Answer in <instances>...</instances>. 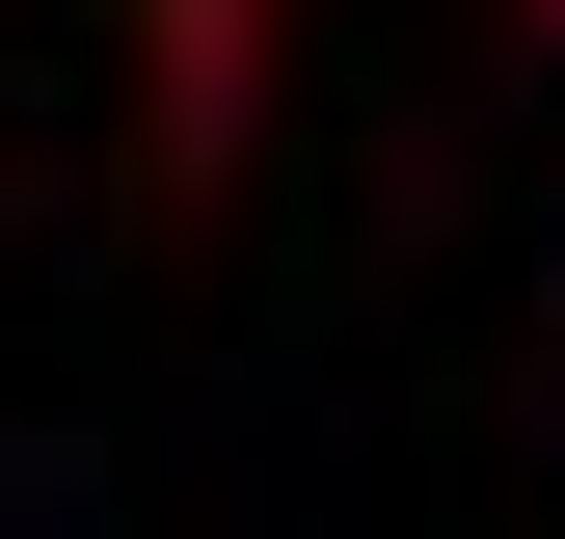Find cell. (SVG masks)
<instances>
[{
	"instance_id": "1",
	"label": "cell",
	"mask_w": 565,
	"mask_h": 539,
	"mask_svg": "<svg viewBox=\"0 0 565 539\" xmlns=\"http://www.w3.org/2000/svg\"><path fill=\"white\" fill-rule=\"evenodd\" d=\"M269 28H297V0H135V162H162V189H243Z\"/></svg>"
},
{
	"instance_id": "2",
	"label": "cell",
	"mask_w": 565,
	"mask_h": 539,
	"mask_svg": "<svg viewBox=\"0 0 565 539\" xmlns=\"http://www.w3.org/2000/svg\"><path fill=\"white\" fill-rule=\"evenodd\" d=\"M539 28H565V0H539Z\"/></svg>"
}]
</instances>
